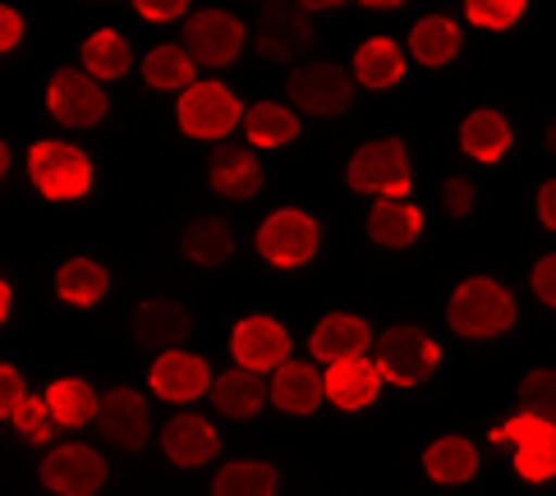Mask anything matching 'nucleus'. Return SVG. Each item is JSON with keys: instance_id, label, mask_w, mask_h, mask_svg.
<instances>
[{"instance_id": "obj_37", "label": "nucleus", "mask_w": 556, "mask_h": 496, "mask_svg": "<svg viewBox=\"0 0 556 496\" xmlns=\"http://www.w3.org/2000/svg\"><path fill=\"white\" fill-rule=\"evenodd\" d=\"M10 423H14V432L24 436V442H33V446L51 442V428H55V419H51L47 395H28V400L10 414Z\"/></svg>"}, {"instance_id": "obj_9", "label": "nucleus", "mask_w": 556, "mask_h": 496, "mask_svg": "<svg viewBox=\"0 0 556 496\" xmlns=\"http://www.w3.org/2000/svg\"><path fill=\"white\" fill-rule=\"evenodd\" d=\"M496 446H510L515 450V473L525 483H547L556 479V423H543V419H529V414H515V419L496 423L492 432Z\"/></svg>"}, {"instance_id": "obj_4", "label": "nucleus", "mask_w": 556, "mask_h": 496, "mask_svg": "<svg viewBox=\"0 0 556 496\" xmlns=\"http://www.w3.org/2000/svg\"><path fill=\"white\" fill-rule=\"evenodd\" d=\"M345 185L368 198H409L414 170H409V148L401 138H372L345 166Z\"/></svg>"}, {"instance_id": "obj_26", "label": "nucleus", "mask_w": 556, "mask_h": 496, "mask_svg": "<svg viewBox=\"0 0 556 496\" xmlns=\"http://www.w3.org/2000/svg\"><path fill=\"white\" fill-rule=\"evenodd\" d=\"M405 61H409V55L401 51L395 37H368V42H359V51H354V84L372 88V92L401 84Z\"/></svg>"}, {"instance_id": "obj_11", "label": "nucleus", "mask_w": 556, "mask_h": 496, "mask_svg": "<svg viewBox=\"0 0 556 496\" xmlns=\"http://www.w3.org/2000/svg\"><path fill=\"white\" fill-rule=\"evenodd\" d=\"M37 479L51 496H97L106 487V460L97 455V446L84 442H65L42 455Z\"/></svg>"}, {"instance_id": "obj_39", "label": "nucleus", "mask_w": 556, "mask_h": 496, "mask_svg": "<svg viewBox=\"0 0 556 496\" xmlns=\"http://www.w3.org/2000/svg\"><path fill=\"white\" fill-rule=\"evenodd\" d=\"M24 386H28V382H24V372H18L14 364L0 368V414H5V419L28 400V391H24Z\"/></svg>"}, {"instance_id": "obj_44", "label": "nucleus", "mask_w": 556, "mask_h": 496, "mask_svg": "<svg viewBox=\"0 0 556 496\" xmlns=\"http://www.w3.org/2000/svg\"><path fill=\"white\" fill-rule=\"evenodd\" d=\"M10 308H14V290L10 281H0V322H10Z\"/></svg>"}, {"instance_id": "obj_12", "label": "nucleus", "mask_w": 556, "mask_h": 496, "mask_svg": "<svg viewBox=\"0 0 556 496\" xmlns=\"http://www.w3.org/2000/svg\"><path fill=\"white\" fill-rule=\"evenodd\" d=\"M244 18H235L230 10H193L185 18V37L180 47L207 69H226L235 65V55L244 51Z\"/></svg>"}, {"instance_id": "obj_20", "label": "nucleus", "mask_w": 556, "mask_h": 496, "mask_svg": "<svg viewBox=\"0 0 556 496\" xmlns=\"http://www.w3.org/2000/svg\"><path fill=\"white\" fill-rule=\"evenodd\" d=\"M323 382H327V400L336 409H368L377 400V391H382V368H377L368 354L364 359H345V364H331L323 372Z\"/></svg>"}, {"instance_id": "obj_30", "label": "nucleus", "mask_w": 556, "mask_h": 496, "mask_svg": "<svg viewBox=\"0 0 556 496\" xmlns=\"http://www.w3.org/2000/svg\"><path fill=\"white\" fill-rule=\"evenodd\" d=\"M106 290H111V276L97 257H70V263H61V271H55V294H61V304L97 308L106 300Z\"/></svg>"}, {"instance_id": "obj_8", "label": "nucleus", "mask_w": 556, "mask_h": 496, "mask_svg": "<svg viewBox=\"0 0 556 496\" xmlns=\"http://www.w3.org/2000/svg\"><path fill=\"white\" fill-rule=\"evenodd\" d=\"M175 120H180L185 138L222 143L235 125H244V106H240V97H235L226 84H216V78H198L189 92H180Z\"/></svg>"}, {"instance_id": "obj_27", "label": "nucleus", "mask_w": 556, "mask_h": 496, "mask_svg": "<svg viewBox=\"0 0 556 496\" xmlns=\"http://www.w3.org/2000/svg\"><path fill=\"white\" fill-rule=\"evenodd\" d=\"M180 253L198 267H226L235 257V230L222 216H193L180 234Z\"/></svg>"}, {"instance_id": "obj_33", "label": "nucleus", "mask_w": 556, "mask_h": 496, "mask_svg": "<svg viewBox=\"0 0 556 496\" xmlns=\"http://www.w3.org/2000/svg\"><path fill=\"white\" fill-rule=\"evenodd\" d=\"M244 138L249 148H286L300 138V115L281 102H253L244 111Z\"/></svg>"}, {"instance_id": "obj_7", "label": "nucleus", "mask_w": 556, "mask_h": 496, "mask_svg": "<svg viewBox=\"0 0 556 496\" xmlns=\"http://www.w3.org/2000/svg\"><path fill=\"white\" fill-rule=\"evenodd\" d=\"M286 97L294 111L317 115V120H336V115L354 106V74L331 61H304L300 69H290Z\"/></svg>"}, {"instance_id": "obj_21", "label": "nucleus", "mask_w": 556, "mask_h": 496, "mask_svg": "<svg viewBox=\"0 0 556 496\" xmlns=\"http://www.w3.org/2000/svg\"><path fill=\"white\" fill-rule=\"evenodd\" d=\"M327 400V382H323V372H317L313 364H300V359H290L271 372V405L281 409V414H317V405Z\"/></svg>"}, {"instance_id": "obj_18", "label": "nucleus", "mask_w": 556, "mask_h": 496, "mask_svg": "<svg viewBox=\"0 0 556 496\" xmlns=\"http://www.w3.org/2000/svg\"><path fill=\"white\" fill-rule=\"evenodd\" d=\"M207 185L222 198H230V203H249L263 189V162L244 143H222L207 156Z\"/></svg>"}, {"instance_id": "obj_14", "label": "nucleus", "mask_w": 556, "mask_h": 496, "mask_svg": "<svg viewBox=\"0 0 556 496\" xmlns=\"http://www.w3.org/2000/svg\"><path fill=\"white\" fill-rule=\"evenodd\" d=\"M212 368L203 354H189V349H166L156 354L152 368H148V386L156 400H170V405H189L198 395L212 391Z\"/></svg>"}, {"instance_id": "obj_23", "label": "nucleus", "mask_w": 556, "mask_h": 496, "mask_svg": "<svg viewBox=\"0 0 556 496\" xmlns=\"http://www.w3.org/2000/svg\"><path fill=\"white\" fill-rule=\"evenodd\" d=\"M267 400H271V382H263V372L230 368L212 382V405H216V414H226V419H257Z\"/></svg>"}, {"instance_id": "obj_5", "label": "nucleus", "mask_w": 556, "mask_h": 496, "mask_svg": "<svg viewBox=\"0 0 556 496\" xmlns=\"http://www.w3.org/2000/svg\"><path fill=\"white\" fill-rule=\"evenodd\" d=\"M313 10L294 5V0H267L257 10V28H253V47L263 61L271 65H304V55L313 51Z\"/></svg>"}, {"instance_id": "obj_17", "label": "nucleus", "mask_w": 556, "mask_h": 496, "mask_svg": "<svg viewBox=\"0 0 556 496\" xmlns=\"http://www.w3.org/2000/svg\"><path fill=\"white\" fill-rule=\"evenodd\" d=\"M134 341L143 345V349H156V354H166V349H180L189 341V331H193V317L185 304H175V300H143L134 308Z\"/></svg>"}, {"instance_id": "obj_10", "label": "nucleus", "mask_w": 556, "mask_h": 496, "mask_svg": "<svg viewBox=\"0 0 556 496\" xmlns=\"http://www.w3.org/2000/svg\"><path fill=\"white\" fill-rule=\"evenodd\" d=\"M111 111V97L102 92L92 74L84 69H55L47 84V115L65 129H92L102 125Z\"/></svg>"}, {"instance_id": "obj_45", "label": "nucleus", "mask_w": 556, "mask_h": 496, "mask_svg": "<svg viewBox=\"0 0 556 496\" xmlns=\"http://www.w3.org/2000/svg\"><path fill=\"white\" fill-rule=\"evenodd\" d=\"M543 148L556 156V120H552V125H547V133H543Z\"/></svg>"}, {"instance_id": "obj_22", "label": "nucleus", "mask_w": 556, "mask_h": 496, "mask_svg": "<svg viewBox=\"0 0 556 496\" xmlns=\"http://www.w3.org/2000/svg\"><path fill=\"white\" fill-rule=\"evenodd\" d=\"M510 143H515V133H510V120L502 111L479 106L460 120V152L469 156V162H479V166L502 162V156L510 152Z\"/></svg>"}, {"instance_id": "obj_32", "label": "nucleus", "mask_w": 556, "mask_h": 496, "mask_svg": "<svg viewBox=\"0 0 556 496\" xmlns=\"http://www.w3.org/2000/svg\"><path fill=\"white\" fill-rule=\"evenodd\" d=\"M143 84L156 92H189L198 84V61L185 47L162 42L143 55Z\"/></svg>"}, {"instance_id": "obj_41", "label": "nucleus", "mask_w": 556, "mask_h": 496, "mask_svg": "<svg viewBox=\"0 0 556 496\" xmlns=\"http://www.w3.org/2000/svg\"><path fill=\"white\" fill-rule=\"evenodd\" d=\"M442 203H446V216H469V207H473V185L465 180V175H451V180L442 185Z\"/></svg>"}, {"instance_id": "obj_42", "label": "nucleus", "mask_w": 556, "mask_h": 496, "mask_svg": "<svg viewBox=\"0 0 556 496\" xmlns=\"http://www.w3.org/2000/svg\"><path fill=\"white\" fill-rule=\"evenodd\" d=\"M18 37H24V18H18V10H0V51H14Z\"/></svg>"}, {"instance_id": "obj_19", "label": "nucleus", "mask_w": 556, "mask_h": 496, "mask_svg": "<svg viewBox=\"0 0 556 496\" xmlns=\"http://www.w3.org/2000/svg\"><path fill=\"white\" fill-rule=\"evenodd\" d=\"M162 450H166L170 465L198 469V465L216 460L222 436H216V428L203 419V414H175V419L162 428Z\"/></svg>"}, {"instance_id": "obj_38", "label": "nucleus", "mask_w": 556, "mask_h": 496, "mask_svg": "<svg viewBox=\"0 0 556 496\" xmlns=\"http://www.w3.org/2000/svg\"><path fill=\"white\" fill-rule=\"evenodd\" d=\"M529 285H533V294H539V304H547V308L556 313V253H547V257H539V263H533Z\"/></svg>"}, {"instance_id": "obj_28", "label": "nucleus", "mask_w": 556, "mask_h": 496, "mask_svg": "<svg viewBox=\"0 0 556 496\" xmlns=\"http://www.w3.org/2000/svg\"><path fill=\"white\" fill-rule=\"evenodd\" d=\"M78 61H84L78 69L92 74L97 84H111V78H125L134 69V51H129V42L115 28H97V33L84 37V47H78Z\"/></svg>"}, {"instance_id": "obj_6", "label": "nucleus", "mask_w": 556, "mask_h": 496, "mask_svg": "<svg viewBox=\"0 0 556 496\" xmlns=\"http://www.w3.org/2000/svg\"><path fill=\"white\" fill-rule=\"evenodd\" d=\"M253 244H257V253H263V263L281 267V271H294V267H308L317 257L323 226H317V216H308L300 207H276L271 216H263Z\"/></svg>"}, {"instance_id": "obj_34", "label": "nucleus", "mask_w": 556, "mask_h": 496, "mask_svg": "<svg viewBox=\"0 0 556 496\" xmlns=\"http://www.w3.org/2000/svg\"><path fill=\"white\" fill-rule=\"evenodd\" d=\"M276 487H281V473L267 460H230L212 479V496H276Z\"/></svg>"}, {"instance_id": "obj_36", "label": "nucleus", "mask_w": 556, "mask_h": 496, "mask_svg": "<svg viewBox=\"0 0 556 496\" xmlns=\"http://www.w3.org/2000/svg\"><path fill=\"white\" fill-rule=\"evenodd\" d=\"M525 0H465V18L473 28H488V33H502L510 24L525 18Z\"/></svg>"}, {"instance_id": "obj_16", "label": "nucleus", "mask_w": 556, "mask_h": 496, "mask_svg": "<svg viewBox=\"0 0 556 496\" xmlns=\"http://www.w3.org/2000/svg\"><path fill=\"white\" fill-rule=\"evenodd\" d=\"M372 327L364 322V317L354 313H327L323 322H317L308 331V354L317 364H345V359H364V354L372 349Z\"/></svg>"}, {"instance_id": "obj_2", "label": "nucleus", "mask_w": 556, "mask_h": 496, "mask_svg": "<svg viewBox=\"0 0 556 496\" xmlns=\"http://www.w3.org/2000/svg\"><path fill=\"white\" fill-rule=\"evenodd\" d=\"M28 180L51 203H78L92 189V156L61 138H42L28 148Z\"/></svg>"}, {"instance_id": "obj_35", "label": "nucleus", "mask_w": 556, "mask_h": 496, "mask_svg": "<svg viewBox=\"0 0 556 496\" xmlns=\"http://www.w3.org/2000/svg\"><path fill=\"white\" fill-rule=\"evenodd\" d=\"M515 400H520V414H529V419L556 423V368L525 372L520 386H515Z\"/></svg>"}, {"instance_id": "obj_31", "label": "nucleus", "mask_w": 556, "mask_h": 496, "mask_svg": "<svg viewBox=\"0 0 556 496\" xmlns=\"http://www.w3.org/2000/svg\"><path fill=\"white\" fill-rule=\"evenodd\" d=\"M47 405L61 428H88L97 419V409H102V395H97V386L84 382V377H55L47 386Z\"/></svg>"}, {"instance_id": "obj_43", "label": "nucleus", "mask_w": 556, "mask_h": 496, "mask_svg": "<svg viewBox=\"0 0 556 496\" xmlns=\"http://www.w3.org/2000/svg\"><path fill=\"white\" fill-rule=\"evenodd\" d=\"M533 203H539V221L556 234V180H547V185L539 189V198H533Z\"/></svg>"}, {"instance_id": "obj_1", "label": "nucleus", "mask_w": 556, "mask_h": 496, "mask_svg": "<svg viewBox=\"0 0 556 496\" xmlns=\"http://www.w3.org/2000/svg\"><path fill=\"white\" fill-rule=\"evenodd\" d=\"M515 317H520L515 294L492 276H465L446 300V327L460 341H492V335L515 327Z\"/></svg>"}, {"instance_id": "obj_25", "label": "nucleus", "mask_w": 556, "mask_h": 496, "mask_svg": "<svg viewBox=\"0 0 556 496\" xmlns=\"http://www.w3.org/2000/svg\"><path fill=\"white\" fill-rule=\"evenodd\" d=\"M409 55L424 69H442L460 55V24L451 14H424L419 24L409 28Z\"/></svg>"}, {"instance_id": "obj_15", "label": "nucleus", "mask_w": 556, "mask_h": 496, "mask_svg": "<svg viewBox=\"0 0 556 496\" xmlns=\"http://www.w3.org/2000/svg\"><path fill=\"white\" fill-rule=\"evenodd\" d=\"M97 432L121 450H143L152 442V409L134 386H111L97 409Z\"/></svg>"}, {"instance_id": "obj_40", "label": "nucleus", "mask_w": 556, "mask_h": 496, "mask_svg": "<svg viewBox=\"0 0 556 496\" xmlns=\"http://www.w3.org/2000/svg\"><path fill=\"white\" fill-rule=\"evenodd\" d=\"M134 14L148 18V24H170V18H185L189 5L185 0H134Z\"/></svg>"}, {"instance_id": "obj_29", "label": "nucleus", "mask_w": 556, "mask_h": 496, "mask_svg": "<svg viewBox=\"0 0 556 496\" xmlns=\"http://www.w3.org/2000/svg\"><path fill=\"white\" fill-rule=\"evenodd\" d=\"M424 473L432 483L442 487H455V483H469L473 473H479V450L465 436H437V442L424 450Z\"/></svg>"}, {"instance_id": "obj_24", "label": "nucleus", "mask_w": 556, "mask_h": 496, "mask_svg": "<svg viewBox=\"0 0 556 496\" xmlns=\"http://www.w3.org/2000/svg\"><path fill=\"white\" fill-rule=\"evenodd\" d=\"M424 234V212L405 198H377L368 207V240L382 249H409Z\"/></svg>"}, {"instance_id": "obj_13", "label": "nucleus", "mask_w": 556, "mask_h": 496, "mask_svg": "<svg viewBox=\"0 0 556 496\" xmlns=\"http://www.w3.org/2000/svg\"><path fill=\"white\" fill-rule=\"evenodd\" d=\"M230 354H235V368L276 372L281 364H290V331L267 313L240 317L230 331Z\"/></svg>"}, {"instance_id": "obj_3", "label": "nucleus", "mask_w": 556, "mask_h": 496, "mask_svg": "<svg viewBox=\"0 0 556 496\" xmlns=\"http://www.w3.org/2000/svg\"><path fill=\"white\" fill-rule=\"evenodd\" d=\"M372 364L382 368V377L391 386H424L437 372V364H442V345H437L424 327L401 322V327H387L377 335Z\"/></svg>"}]
</instances>
